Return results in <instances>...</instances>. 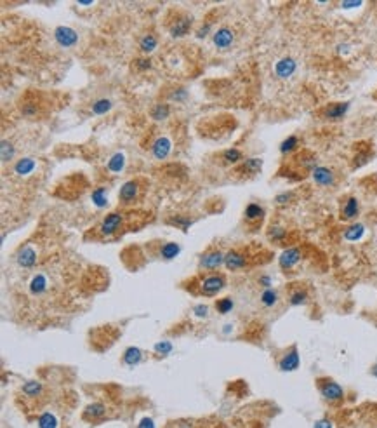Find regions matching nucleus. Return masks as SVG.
I'll return each mask as SVG.
<instances>
[{
  "label": "nucleus",
  "mask_w": 377,
  "mask_h": 428,
  "mask_svg": "<svg viewBox=\"0 0 377 428\" xmlns=\"http://www.w3.org/2000/svg\"><path fill=\"white\" fill-rule=\"evenodd\" d=\"M374 98H376V99H377V91H376V94H374Z\"/></svg>",
  "instance_id": "57"
},
{
  "label": "nucleus",
  "mask_w": 377,
  "mask_h": 428,
  "mask_svg": "<svg viewBox=\"0 0 377 428\" xmlns=\"http://www.w3.org/2000/svg\"><path fill=\"white\" fill-rule=\"evenodd\" d=\"M21 392L25 393L28 399H38V397L44 393V385L35 380L26 381V383L21 385Z\"/></svg>",
  "instance_id": "25"
},
{
  "label": "nucleus",
  "mask_w": 377,
  "mask_h": 428,
  "mask_svg": "<svg viewBox=\"0 0 377 428\" xmlns=\"http://www.w3.org/2000/svg\"><path fill=\"white\" fill-rule=\"evenodd\" d=\"M259 284H261V286L264 287V289H268V287H271L273 279H271L269 275H263V277H259Z\"/></svg>",
  "instance_id": "53"
},
{
  "label": "nucleus",
  "mask_w": 377,
  "mask_h": 428,
  "mask_svg": "<svg viewBox=\"0 0 377 428\" xmlns=\"http://www.w3.org/2000/svg\"><path fill=\"white\" fill-rule=\"evenodd\" d=\"M263 169V159H258V157H250V159H245L242 164L238 166L236 172L240 176H256L258 172H261Z\"/></svg>",
  "instance_id": "19"
},
{
  "label": "nucleus",
  "mask_w": 377,
  "mask_h": 428,
  "mask_svg": "<svg viewBox=\"0 0 377 428\" xmlns=\"http://www.w3.org/2000/svg\"><path fill=\"white\" fill-rule=\"evenodd\" d=\"M37 169V160L32 159V157H23L19 159L18 162L14 164V174L18 176H30L33 171Z\"/></svg>",
  "instance_id": "22"
},
{
  "label": "nucleus",
  "mask_w": 377,
  "mask_h": 428,
  "mask_svg": "<svg viewBox=\"0 0 377 428\" xmlns=\"http://www.w3.org/2000/svg\"><path fill=\"white\" fill-rule=\"evenodd\" d=\"M179 253H181V246L176 242H165L160 246L158 249V258L163 259V261H171V259H174L176 256H179Z\"/></svg>",
  "instance_id": "24"
},
{
  "label": "nucleus",
  "mask_w": 377,
  "mask_h": 428,
  "mask_svg": "<svg viewBox=\"0 0 377 428\" xmlns=\"http://www.w3.org/2000/svg\"><path fill=\"white\" fill-rule=\"evenodd\" d=\"M91 200L96 207H106L108 206V192L105 188H96L91 195Z\"/></svg>",
  "instance_id": "38"
},
{
  "label": "nucleus",
  "mask_w": 377,
  "mask_h": 428,
  "mask_svg": "<svg viewBox=\"0 0 377 428\" xmlns=\"http://www.w3.org/2000/svg\"><path fill=\"white\" fill-rule=\"evenodd\" d=\"M360 214V202L356 197L349 195L344 199L341 206V219L342 221H353V219L358 218Z\"/></svg>",
  "instance_id": "16"
},
{
  "label": "nucleus",
  "mask_w": 377,
  "mask_h": 428,
  "mask_svg": "<svg viewBox=\"0 0 377 428\" xmlns=\"http://www.w3.org/2000/svg\"><path fill=\"white\" fill-rule=\"evenodd\" d=\"M311 178H313V181H315V185L322 186V188H330V186H334L336 181H338L336 172H334L330 167H325V166L316 167L311 172Z\"/></svg>",
  "instance_id": "12"
},
{
  "label": "nucleus",
  "mask_w": 377,
  "mask_h": 428,
  "mask_svg": "<svg viewBox=\"0 0 377 428\" xmlns=\"http://www.w3.org/2000/svg\"><path fill=\"white\" fill-rule=\"evenodd\" d=\"M287 237H289V230L285 226L278 225V223H275V225H271L268 228V239L273 244H283L287 240Z\"/></svg>",
  "instance_id": "28"
},
{
  "label": "nucleus",
  "mask_w": 377,
  "mask_h": 428,
  "mask_svg": "<svg viewBox=\"0 0 377 428\" xmlns=\"http://www.w3.org/2000/svg\"><path fill=\"white\" fill-rule=\"evenodd\" d=\"M226 275L221 272H212L209 275L203 277V280L200 282L198 289H200V294L203 296H216L218 293H221L223 289L226 287Z\"/></svg>",
  "instance_id": "2"
},
{
  "label": "nucleus",
  "mask_w": 377,
  "mask_h": 428,
  "mask_svg": "<svg viewBox=\"0 0 377 428\" xmlns=\"http://www.w3.org/2000/svg\"><path fill=\"white\" fill-rule=\"evenodd\" d=\"M280 300V294L276 289H273V287H268V289H263L261 296H259V301H261V305L264 306V308H273V306L278 303Z\"/></svg>",
  "instance_id": "29"
},
{
  "label": "nucleus",
  "mask_w": 377,
  "mask_h": 428,
  "mask_svg": "<svg viewBox=\"0 0 377 428\" xmlns=\"http://www.w3.org/2000/svg\"><path fill=\"white\" fill-rule=\"evenodd\" d=\"M247 263H249V258H247V254L243 253V251L231 249V251H228L225 256V266L228 270H231V272L245 268Z\"/></svg>",
  "instance_id": "13"
},
{
  "label": "nucleus",
  "mask_w": 377,
  "mask_h": 428,
  "mask_svg": "<svg viewBox=\"0 0 377 428\" xmlns=\"http://www.w3.org/2000/svg\"><path fill=\"white\" fill-rule=\"evenodd\" d=\"M296 162L299 164V167H302L304 171H309V172H313V171L318 167V159H316L315 153H311L309 150H302V152L296 157Z\"/></svg>",
  "instance_id": "21"
},
{
  "label": "nucleus",
  "mask_w": 377,
  "mask_h": 428,
  "mask_svg": "<svg viewBox=\"0 0 377 428\" xmlns=\"http://www.w3.org/2000/svg\"><path fill=\"white\" fill-rule=\"evenodd\" d=\"M338 52H339V54H348V52H349V45H346V44L338 45Z\"/></svg>",
  "instance_id": "55"
},
{
  "label": "nucleus",
  "mask_w": 377,
  "mask_h": 428,
  "mask_svg": "<svg viewBox=\"0 0 377 428\" xmlns=\"http://www.w3.org/2000/svg\"><path fill=\"white\" fill-rule=\"evenodd\" d=\"M191 30V18H179L174 25L171 26V37L172 39H181V37L188 35Z\"/></svg>",
  "instance_id": "23"
},
{
  "label": "nucleus",
  "mask_w": 377,
  "mask_h": 428,
  "mask_svg": "<svg viewBox=\"0 0 377 428\" xmlns=\"http://www.w3.org/2000/svg\"><path fill=\"white\" fill-rule=\"evenodd\" d=\"M138 428H155V421H153V418L146 416L138 423Z\"/></svg>",
  "instance_id": "51"
},
{
  "label": "nucleus",
  "mask_w": 377,
  "mask_h": 428,
  "mask_svg": "<svg viewBox=\"0 0 377 428\" xmlns=\"http://www.w3.org/2000/svg\"><path fill=\"white\" fill-rule=\"evenodd\" d=\"M225 256L226 254L223 253V251L219 249H211V251H207V253H203L202 256H200V268L202 270H218L219 266L225 265Z\"/></svg>",
  "instance_id": "9"
},
{
  "label": "nucleus",
  "mask_w": 377,
  "mask_h": 428,
  "mask_svg": "<svg viewBox=\"0 0 377 428\" xmlns=\"http://www.w3.org/2000/svg\"><path fill=\"white\" fill-rule=\"evenodd\" d=\"M132 66H134L138 72H146V70L151 68V61H150L148 58H138V59H134Z\"/></svg>",
  "instance_id": "45"
},
{
  "label": "nucleus",
  "mask_w": 377,
  "mask_h": 428,
  "mask_svg": "<svg viewBox=\"0 0 377 428\" xmlns=\"http://www.w3.org/2000/svg\"><path fill=\"white\" fill-rule=\"evenodd\" d=\"M171 99H174V101H185V99H188V91L185 87L174 89L171 94Z\"/></svg>",
  "instance_id": "48"
},
{
  "label": "nucleus",
  "mask_w": 377,
  "mask_h": 428,
  "mask_svg": "<svg viewBox=\"0 0 377 428\" xmlns=\"http://www.w3.org/2000/svg\"><path fill=\"white\" fill-rule=\"evenodd\" d=\"M106 411L108 409H106V406L103 402H92L83 409L82 416L85 421H92V423H96V421L103 420V418L106 416Z\"/></svg>",
  "instance_id": "20"
},
{
  "label": "nucleus",
  "mask_w": 377,
  "mask_h": 428,
  "mask_svg": "<svg viewBox=\"0 0 377 428\" xmlns=\"http://www.w3.org/2000/svg\"><path fill=\"white\" fill-rule=\"evenodd\" d=\"M301 366V357H299L298 345H292L280 355L278 359V369L282 373H294Z\"/></svg>",
  "instance_id": "3"
},
{
  "label": "nucleus",
  "mask_w": 377,
  "mask_h": 428,
  "mask_svg": "<svg viewBox=\"0 0 377 428\" xmlns=\"http://www.w3.org/2000/svg\"><path fill=\"white\" fill-rule=\"evenodd\" d=\"M37 425L38 428H58V418L54 416L52 413H42L37 420Z\"/></svg>",
  "instance_id": "37"
},
{
  "label": "nucleus",
  "mask_w": 377,
  "mask_h": 428,
  "mask_svg": "<svg viewBox=\"0 0 377 428\" xmlns=\"http://www.w3.org/2000/svg\"><path fill=\"white\" fill-rule=\"evenodd\" d=\"M349 106L351 103L349 101H334L325 105L322 110H320V117L325 120H330V122H336V120H342L346 117V113L349 112Z\"/></svg>",
  "instance_id": "4"
},
{
  "label": "nucleus",
  "mask_w": 377,
  "mask_h": 428,
  "mask_svg": "<svg viewBox=\"0 0 377 428\" xmlns=\"http://www.w3.org/2000/svg\"><path fill=\"white\" fill-rule=\"evenodd\" d=\"M106 167H108V171H112V172H122L123 167H125V157H123V153H120V152L113 153V155L110 157Z\"/></svg>",
  "instance_id": "33"
},
{
  "label": "nucleus",
  "mask_w": 377,
  "mask_h": 428,
  "mask_svg": "<svg viewBox=\"0 0 377 428\" xmlns=\"http://www.w3.org/2000/svg\"><path fill=\"white\" fill-rule=\"evenodd\" d=\"M0 148H2V162H4V164L11 162V160L14 159L16 148H14V145L9 141V139H2V145H0Z\"/></svg>",
  "instance_id": "39"
},
{
  "label": "nucleus",
  "mask_w": 377,
  "mask_h": 428,
  "mask_svg": "<svg viewBox=\"0 0 377 428\" xmlns=\"http://www.w3.org/2000/svg\"><path fill=\"white\" fill-rule=\"evenodd\" d=\"M363 2H341L342 9H355V7H362Z\"/></svg>",
  "instance_id": "54"
},
{
  "label": "nucleus",
  "mask_w": 377,
  "mask_h": 428,
  "mask_svg": "<svg viewBox=\"0 0 377 428\" xmlns=\"http://www.w3.org/2000/svg\"><path fill=\"white\" fill-rule=\"evenodd\" d=\"M299 150V138L296 134L287 136L282 143H280V153L282 155H292Z\"/></svg>",
  "instance_id": "31"
},
{
  "label": "nucleus",
  "mask_w": 377,
  "mask_h": 428,
  "mask_svg": "<svg viewBox=\"0 0 377 428\" xmlns=\"http://www.w3.org/2000/svg\"><path fill=\"white\" fill-rule=\"evenodd\" d=\"M301 259H302V251L296 246H290L282 251V254H280V258H278V265L283 272H290V270H294L296 266L301 263Z\"/></svg>",
  "instance_id": "5"
},
{
  "label": "nucleus",
  "mask_w": 377,
  "mask_h": 428,
  "mask_svg": "<svg viewBox=\"0 0 377 428\" xmlns=\"http://www.w3.org/2000/svg\"><path fill=\"white\" fill-rule=\"evenodd\" d=\"M49 287H51V280H49L47 273L37 272V273H33L32 279H30V282H28V293L32 294V296L40 298L47 293Z\"/></svg>",
  "instance_id": "7"
},
{
  "label": "nucleus",
  "mask_w": 377,
  "mask_h": 428,
  "mask_svg": "<svg viewBox=\"0 0 377 428\" xmlns=\"http://www.w3.org/2000/svg\"><path fill=\"white\" fill-rule=\"evenodd\" d=\"M123 223V214L120 213H110L105 216V219L101 221V225H99L98 232L101 237H105V239H108V237L115 235V233H118L120 226H122Z\"/></svg>",
  "instance_id": "6"
},
{
  "label": "nucleus",
  "mask_w": 377,
  "mask_h": 428,
  "mask_svg": "<svg viewBox=\"0 0 377 428\" xmlns=\"http://www.w3.org/2000/svg\"><path fill=\"white\" fill-rule=\"evenodd\" d=\"M313 428H334V425H332V421H330V420H327V418H322V420L315 421Z\"/></svg>",
  "instance_id": "50"
},
{
  "label": "nucleus",
  "mask_w": 377,
  "mask_h": 428,
  "mask_svg": "<svg viewBox=\"0 0 377 428\" xmlns=\"http://www.w3.org/2000/svg\"><path fill=\"white\" fill-rule=\"evenodd\" d=\"M167 221L171 223V225H176V226H179V228L181 230H188L189 226H191V223H193V219L189 218V216H181V214H176V216H172V218H169L167 219Z\"/></svg>",
  "instance_id": "41"
},
{
  "label": "nucleus",
  "mask_w": 377,
  "mask_h": 428,
  "mask_svg": "<svg viewBox=\"0 0 377 428\" xmlns=\"http://www.w3.org/2000/svg\"><path fill=\"white\" fill-rule=\"evenodd\" d=\"M273 72H275L276 79L289 80L290 77H294V73L298 72V61H296L294 58H290V56H285V58L278 59V61L275 63Z\"/></svg>",
  "instance_id": "11"
},
{
  "label": "nucleus",
  "mask_w": 377,
  "mask_h": 428,
  "mask_svg": "<svg viewBox=\"0 0 377 428\" xmlns=\"http://www.w3.org/2000/svg\"><path fill=\"white\" fill-rule=\"evenodd\" d=\"M233 308H235V301H233L231 298H221V300L216 301V310H218L219 313H223V315L229 313Z\"/></svg>",
  "instance_id": "42"
},
{
  "label": "nucleus",
  "mask_w": 377,
  "mask_h": 428,
  "mask_svg": "<svg viewBox=\"0 0 377 428\" xmlns=\"http://www.w3.org/2000/svg\"><path fill=\"white\" fill-rule=\"evenodd\" d=\"M54 40L65 49L75 47V45L78 44V33L73 28H70V26L61 25L54 30Z\"/></svg>",
  "instance_id": "10"
},
{
  "label": "nucleus",
  "mask_w": 377,
  "mask_h": 428,
  "mask_svg": "<svg viewBox=\"0 0 377 428\" xmlns=\"http://www.w3.org/2000/svg\"><path fill=\"white\" fill-rule=\"evenodd\" d=\"M155 352L158 353V355H167V353L172 352V345L169 341H160V343L155 345Z\"/></svg>",
  "instance_id": "46"
},
{
  "label": "nucleus",
  "mask_w": 377,
  "mask_h": 428,
  "mask_svg": "<svg viewBox=\"0 0 377 428\" xmlns=\"http://www.w3.org/2000/svg\"><path fill=\"white\" fill-rule=\"evenodd\" d=\"M309 300V294H308V289H292L289 294V305L290 306H301V305H306Z\"/></svg>",
  "instance_id": "30"
},
{
  "label": "nucleus",
  "mask_w": 377,
  "mask_h": 428,
  "mask_svg": "<svg viewBox=\"0 0 377 428\" xmlns=\"http://www.w3.org/2000/svg\"><path fill=\"white\" fill-rule=\"evenodd\" d=\"M294 199H296L294 192H282L275 197V202L278 204V206H287V204H290Z\"/></svg>",
  "instance_id": "44"
},
{
  "label": "nucleus",
  "mask_w": 377,
  "mask_h": 428,
  "mask_svg": "<svg viewBox=\"0 0 377 428\" xmlns=\"http://www.w3.org/2000/svg\"><path fill=\"white\" fill-rule=\"evenodd\" d=\"M316 388H318L322 399L325 400V402L332 404V406H339V404H342L346 399L344 388H342L338 381L329 376L318 378V380H316Z\"/></svg>",
  "instance_id": "1"
},
{
  "label": "nucleus",
  "mask_w": 377,
  "mask_h": 428,
  "mask_svg": "<svg viewBox=\"0 0 377 428\" xmlns=\"http://www.w3.org/2000/svg\"><path fill=\"white\" fill-rule=\"evenodd\" d=\"M370 374H372L374 378H377V362L370 366Z\"/></svg>",
  "instance_id": "56"
},
{
  "label": "nucleus",
  "mask_w": 377,
  "mask_h": 428,
  "mask_svg": "<svg viewBox=\"0 0 377 428\" xmlns=\"http://www.w3.org/2000/svg\"><path fill=\"white\" fill-rule=\"evenodd\" d=\"M212 42H214V45L219 51H226V49H229L235 44V33H233V30L228 28V26H221V28L214 33V37H212Z\"/></svg>",
  "instance_id": "14"
},
{
  "label": "nucleus",
  "mask_w": 377,
  "mask_h": 428,
  "mask_svg": "<svg viewBox=\"0 0 377 428\" xmlns=\"http://www.w3.org/2000/svg\"><path fill=\"white\" fill-rule=\"evenodd\" d=\"M264 214H266V211L261 204L250 202V204H247L245 213H243V218H245V223H249V225H256V228H258V226L261 225L263 219H264Z\"/></svg>",
  "instance_id": "15"
},
{
  "label": "nucleus",
  "mask_w": 377,
  "mask_h": 428,
  "mask_svg": "<svg viewBox=\"0 0 377 428\" xmlns=\"http://www.w3.org/2000/svg\"><path fill=\"white\" fill-rule=\"evenodd\" d=\"M167 428H195V421L193 420H178V421H172Z\"/></svg>",
  "instance_id": "47"
},
{
  "label": "nucleus",
  "mask_w": 377,
  "mask_h": 428,
  "mask_svg": "<svg viewBox=\"0 0 377 428\" xmlns=\"http://www.w3.org/2000/svg\"><path fill=\"white\" fill-rule=\"evenodd\" d=\"M193 313H195V317H198V319H203V317H207V313H209V306L196 305L195 308H193Z\"/></svg>",
  "instance_id": "49"
},
{
  "label": "nucleus",
  "mask_w": 377,
  "mask_h": 428,
  "mask_svg": "<svg viewBox=\"0 0 377 428\" xmlns=\"http://www.w3.org/2000/svg\"><path fill=\"white\" fill-rule=\"evenodd\" d=\"M143 359H145V353H143V350L138 348V346H129V348H125V352H123V355H122V362L127 364V366H136V364H139Z\"/></svg>",
  "instance_id": "27"
},
{
  "label": "nucleus",
  "mask_w": 377,
  "mask_h": 428,
  "mask_svg": "<svg viewBox=\"0 0 377 428\" xmlns=\"http://www.w3.org/2000/svg\"><path fill=\"white\" fill-rule=\"evenodd\" d=\"M156 45H158V40H156V37L153 35V33H145V35L139 39V51L145 52V54L153 52L156 49Z\"/></svg>",
  "instance_id": "32"
},
{
  "label": "nucleus",
  "mask_w": 377,
  "mask_h": 428,
  "mask_svg": "<svg viewBox=\"0 0 377 428\" xmlns=\"http://www.w3.org/2000/svg\"><path fill=\"white\" fill-rule=\"evenodd\" d=\"M172 150V143L167 136H160L153 141L151 145V155L155 157L156 160H165L167 157L171 155Z\"/></svg>",
  "instance_id": "17"
},
{
  "label": "nucleus",
  "mask_w": 377,
  "mask_h": 428,
  "mask_svg": "<svg viewBox=\"0 0 377 428\" xmlns=\"http://www.w3.org/2000/svg\"><path fill=\"white\" fill-rule=\"evenodd\" d=\"M171 115V108L167 103H156L155 106L151 108V119L156 120V122H162V120H167Z\"/></svg>",
  "instance_id": "34"
},
{
  "label": "nucleus",
  "mask_w": 377,
  "mask_h": 428,
  "mask_svg": "<svg viewBox=\"0 0 377 428\" xmlns=\"http://www.w3.org/2000/svg\"><path fill=\"white\" fill-rule=\"evenodd\" d=\"M211 23H205V26H200L198 30H196V39H203V37L209 33V30H211Z\"/></svg>",
  "instance_id": "52"
},
{
  "label": "nucleus",
  "mask_w": 377,
  "mask_h": 428,
  "mask_svg": "<svg viewBox=\"0 0 377 428\" xmlns=\"http://www.w3.org/2000/svg\"><path fill=\"white\" fill-rule=\"evenodd\" d=\"M38 261V253H37L35 246L32 244H26V246H21L16 253V263L21 268H33Z\"/></svg>",
  "instance_id": "8"
},
{
  "label": "nucleus",
  "mask_w": 377,
  "mask_h": 428,
  "mask_svg": "<svg viewBox=\"0 0 377 428\" xmlns=\"http://www.w3.org/2000/svg\"><path fill=\"white\" fill-rule=\"evenodd\" d=\"M242 160V152L238 148H228L223 152V162L233 166V164H238Z\"/></svg>",
  "instance_id": "40"
},
{
  "label": "nucleus",
  "mask_w": 377,
  "mask_h": 428,
  "mask_svg": "<svg viewBox=\"0 0 377 428\" xmlns=\"http://www.w3.org/2000/svg\"><path fill=\"white\" fill-rule=\"evenodd\" d=\"M112 108H113V101L108 98H99L91 105L92 113H96V115H105V113H108Z\"/></svg>",
  "instance_id": "35"
},
{
  "label": "nucleus",
  "mask_w": 377,
  "mask_h": 428,
  "mask_svg": "<svg viewBox=\"0 0 377 428\" xmlns=\"http://www.w3.org/2000/svg\"><path fill=\"white\" fill-rule=\"evenodd\" d=\"M19 112H21V115H25V117H35L37 113H38V106H37V103L25 101L21 106H19Z\"/></svg>",
  "instance_id": "43"
},
{
  "label": "nucleus",
  "mask_w": 377,
  "mask_h": 428,
  "mask_svg": "<svg viewBox=\"0 0 377 428\" xmlns=\"http://www.w3.org/2000/svg\"><path fill=\"white\" fill-rule=\"evenodd\" d=\"M365 235V225L363 223H351L349 226H346L344 232H342V237L349 242H356L362 237Z\"/></svg>",
  "instance_id": "26"
},
{
  "label": "nucleus",
  "mask_w": 377,
  "mask_h": 428,
  "mask_svg": "<svg viewBox=\"0 0 377 428\" xmlns=\"http://www.w3.org/2000/svg\"><path fill=\"white\" fill-rule=\"evenodd\" d=\"M139 181H134V179H131V181L127 183H123L122 186H120V192H118V200L122 204H131L134 199H138L139 195Z\"/></svg>",
  "instance_id": "18"
},
{
  "label": "nucleus",
  "mask_w": 377,
  "mask_h": 428,
  "mask_svg": "<svg viewBox=\"0 0 377 428\" xmlns=\"http://www.w3.org/2000/svg\"><path fill=\"white\" fill-rule=\"evenodd\" d=\"M372 157H374L372 150H358V152H356V155L353 157V167H355V169H358V167L367 166Z\"/></svg>",
  "instance_id": "36"
}]
</instances>
